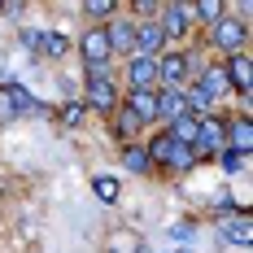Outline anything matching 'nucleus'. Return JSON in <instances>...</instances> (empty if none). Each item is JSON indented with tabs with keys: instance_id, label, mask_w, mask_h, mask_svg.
Here are the masks:
<instances>
[{
	"instance_id": "nucleus-1",
	"label": "nucleus",
	"mask_w": 253,
	"mask_h": 253,
	"mask_svg": "<svg viewBox=\"0 0 253 253\" xmlns=\"http://www.w3.org/2000/svg\"><path fill=\"white\" fill-rule=\"evenodd\" d=\"M79 48H83V57H87V70H105L109 66V35H105V26H96V31H83V40H79Z\"/></svg>"
},
{
	"instance_id": "nucleus-2",
	"label": "nucleus",
	"mask_w": 253,
	"mask_h": 253,
	"mask_svg": "<svg viewBox=\"0 0 253 253\" xmlns=\"http://www.w3.org/2000/svg\"><path fill=\"white\" fill-rule=\"evenodd\" d=\"M245 35H249L245 22H231V18H218V22L210 26V40H214L223 52H236V57H240V48H245Z\"/></svg>"
},
{
	"instance_id": "nucleus-3",
	"label": "nucleus",
	"mask_w": 253,
	"mask_h": 253,
	"mask_svg": "<svg viewBox=\"0 0 253 253\" xmlns=\"http://www.w3.org/2000/svg\"><path fill=\"white\" fill-rule=\"evenodd\" d=\"M188 22H192V4H166L162 18H157V26H162L166 40H183L188 35Z\"/></svg>"
},
{
	"instance_id": "nucleus-4",
	"label": "nucleus",
	"mask_w": 253,
	"mask_h": 253,
	"mask_svg": "<svg viewBox=\"0 0 253 253\" xmlns=\"http://www.w3.org/2000/svg\"><path fill=\"white\" fill-rule=\"evenodd\" d=\"M188 57L183 52H170V57H157V87H183L188 79Z\"/></svg>"
},
{
	"instance_id": "nucleus-5",
	"label": "nucleus",
	"mask_w": 253,
	"mask_h": 253,
	"mask_svg": "<svg viewBox=\"0 0 253 253\" xmlns=\"http://www.w3.org/2000/svg\"><path fill=\"white\" fill-rule=\"evenodd\" d=\"M126 79H131V92H157V57H135L126 66Z\"/></svg>"
},
{
	"instance_id": "nucleus-6",
	"label": "nucleus",
	"mask_w": 253,
	"mask_h": 253,
	"mask_svg": "<svg viewBox=\"0 0 253 253\" xmlns=\"http://www.w3.org/2000/svg\"><path fill=\"white\" fill-rule=\"evenodd\" d=\"M197 149H218V153H223V149H227V126H223V123H218V118H197V144H192V153H197Z\"/></svg>"
},
{
	"instance_id": "nucleus-7",
	"label": "nucleus",
	"mask_w": 253,
	"mask_h": 253,
	"mask_svg": "<svg viewBox=\"0 0 253 253\" xmlns=\"http://www.w3.org/2000/svg\"><path fill=\"white\" fill-rule=\"evenodd\" d=\"M87 105L92 109H118V87L109 83V79H87Z\"/></svg>"
},
{
	"instance_id": "nucleus-8",
	"label": "nucleus",
	"mask_w": 253,
	"mask_h": 253,
	"mask_svg": "<svg viewBox=\"0 0 253 253\" xmlns=\"http://www.w3.org/2000/svg\"><path fill=\"white\" fill-rule=\"evenodd\" d=\"M223 75H227V83L240 96H249V87H253V61L249 57H231L227 66H223Z\"/></svg>"
},
{
	"instance_id": "nucleus-9",
	"label": "nucleus",
	"mask_w": 253,
	"mask_h": 253,
	"mask_svg": "<svg viewBox=\"0 0 253 253\" xmlns=\"http://www.w3.org/2000/svg\"><path fill=\"white\" fill-rule=\"evenodd\" d=\"M162 44H166V35H162L157 22H140L135 26V48H140V57H157Z\"/></svg>"
},
{
	"instance_id": "nucleus-10",
	"label": "nucleus",
	"mask_w": 253,
	"mask_h": 253,
	"mask_svg": "<svg viewBox=\"0 0 253 253\" xmlns=\"http://www.w3.org/2000/svg\"><path fill=\"white\" fill-rule=\"evenodd\" d=\"M179 114H188V105H183V87H162V92H157V118L175 123Z\"/></svg>"
},
{
	"instance_id": "nucleus-11",
	"label": "nucleus",
	"mask_w": 253,
	"mask_h": 253,
	"mask_svg": "<svg viewBox=\"0 0 253 253\" xmlns=\"http://www.w3.org/2000/svg\"><path fill=\"white\" fill-rule=\"evenodd\" d=\"M123 105L140 118V123H153V118H157V92H131Z\"/></svg>"
},
{
	"instance_id": "nucleus-12",
	"label": "nucleus",
	"mask_w": 253,
	"mask_h": 253,
	"mask_svg": "<svg viewBox=\"0 0 253 253\" xmlns=\"http://www.w3.org/2000/svg\"><path fill=\"white\" fill-rule=\"evenodd\" d=\"M105 35H109V52L135 48V22H114V26H105Z\"/></svg>"
},
{
	"instance_id": "nucleus-13",
	"label": "nucleus",
	"mask_w": 253,
	"mask_h": 253,
	"mask_svg": "<svg viewBox=\"0 0 253 253\" xmlns=\"http://www.w3.org/2000/svg\"><path fill=\"white\" fill-rule=\"evenodd\" d=\"M166 135H170L175 144H183V149H192V144H197V118H192V114H179Z\"/></svg>"
},
{
	"instance_id": "nucleus-14",
	"label": "nucleus",
	"mask_w": 253,
	"mask_h": 253,
	"mask_svg": "<svg viewBox=\"0 0 253 253\" xmlns=\"http://www.w3.org/2000/svg\"><path fill=\"white\" fill-rule=\"evenodd\" d=\"M183 105H188V114H192V118H201L205 109H210V105H214V96H210V92H205L201 83H192V87H188V92H183Z\"/></svg>"
},
{
	"instance_id": "nucleus-15",
	"label": "nucleus",
	"mask_w": 253,
	"mask_h": 253,
	"mask_svg": "<svg viewBox=\"0 0 253 253\" xmlns=\"http://www.w3.org/2000/svg\"><path fill=\"white\" fill-rule=\"evenodd\" d=\"M201 87L210 92V96H223V92L231 87V83H227V75H223V66H210V70L201 75Z\"/></svg>"
},
{
	"instance_id": "nucleus-16",
	"label": "nucleus",
	"mask_w": 253,
	"mask_h": 253,
	"mask_svg": "<svg viewBox=\"0 0 253 253\" xmlns=\"http://www.w3.org/2000/svg\"><path fill=\"white\" fill-rule=\"evenodd\" d=\"M144 153H149V166H153V162H162V166H166V162H170V153H175V140H170V135H157Z\"/></svg>"
},
{
	"instance_id": "nucleus-17",
	"label": "nucleus",
	"mask_w": 253,
	"mask_h": 253,
	"mask_svg": "<svg viewBox=\"0 0 253 253\" xmlns=\"http://www.w3.org/2000/svg\"><path fill=\"white\" fill-rule=\"evenodd\" d=\"M223 236L231 245H249V218H227L223 223Z\"/></svg>"
},
{
	"instance_id": "nucleus-18",
	"label": "nucleus",
	"mask_w": 253,
	"mask_h": 253,
	"mask_svg": "<svg viewBox=\"0 0 253 253\" xmlns=\"http://www.w3.org/2000/svg\"><path fill=\"white\" fill-rule=\"evenodd\" d=\"M92 192H96V197H101L105 205H109V201H118V179H109V175H96V179H92Z\"/></svg>"
},
{
	"instance_id": "nucleus-19",
	"label": "nucleus",
	"mask_w": 253,
	"mask_h": 253,
	"mask_svg": "<svg viewBox=\"0 0 253 253\" xmlns=\"http://www.w3.org/2000/svg\"><path fill=\"white\" fill-rule=\"evenodd\" d=\"M35 48H44L48 57H61V52L70 48V44H66V35H57V31H48L44 40H35Z\"/></svg>"
},
{
	"instance_id": "nucleus-20",
	"label": "nucleus",
	"mask_w": 253,
	"mask_h": 253,
	"mask_svg": "<svg viewBox=\"0 0 253 253\" xmlns=\"http://www.w3.org/2000/svg\"><path fill=\"white\" fill-rule=\"evenodd\" d=\"M140 118H135V114H131V109H126V105H118V131H123V140H131V135H135V131H140Z\"/></svg>"
},
{
	"instance_id": "nucleus-21",
	"label": "nucleus",
	"mask_w": 253,
	"mask_h": 253,
	"mask_svg": "<svg viewBox=\"0 0 253 253\" xmlns=\"http://www.w3.org/2000/svg\"><path fill=\"white\" fill-rule=\"evenodd\" d=\"M249 140H253V126L249 123H236V126H231V144H236L231 153H249Z\"/></svg>"
},
{
	"instance_id": "nucleus-22",
	"label": "nucleus",
	"mask_w": 253,
	"mask_h": 253,
	"mask_svg": "<svg viewBox=\"0 0 253 253\" xmlns=\"http://www.w3.org/2000/svg\"><path fill=\"white\" fill-rule=\"evenodd\" d=\"M123 166L144 175V170H149V153H144V149H126V153H123Z\"/></svg>"
},
{
	"instance_id": "nucleus-23",
	"label": "nucleus",
	"mask_w": 253,
	"mask_h": 253,
	"mask_svg": "<svg viewBox=\"0 0 253 253\" xmlns=\"http://www.w3.org/2000/svg\"><path fill=\"white\" fill-rule=\"evenodd\" d=\"M192 18H205V22H218V18H223V4H218V0H205V4H192Z\"/></svg>"
},
{
	"instance_id": "nucleus-24",
	"label": "nucleus",
	"mask_w": 253,
	"mask_h": 253,
	"mask_svg": "<svg viewBox=\"0 0 253 253\" xmlns=\"http://www.w3.org/2000/svg\"><path fill=\"white\" fill-rule=\"evenodd\" d=\"M192 157H197L192 149H183V144H175V153H170V162H166V166H170V170H188V166H192Z\"/></svg>"
},
{
	"instance_id": "nucleus-25",
	"label": "nucleus",
	"mask_w": 253,
	"mask_h": 253,
	"mask_svg": "<svg viewBox=\"0 0 253 253\" xmlns=\"http://www.w3.org/2000/svg\"><path fill=\"white\" fill-rule=\"evenodd\" d=\"M83 9H87V13H92V18H109V13H114V9H118V4H114V0H87V4H83Z\"/></svg>"
},
{
	"instance_id": "nucleus-26",
	"label": "nucleus",
	"mask_w": 253,
	"mask_h": 253,
	"mask_svg": "<svg viewBox=\"0 0 253 253\" xmlns=\"http://www.w3.org/2000/svg\"><path fill=\"white\" fill-rule=\"evenodd\" d=\"M223 166H227L231 175H240V170H245V153H231V149H223Z\"/></svg>"
},
{
	"instance_id": "nucleus-27",
	"label": "nucleus",
	"mask_w": 253,
	"mask_h": 253,
	"mask_svg": "<svg viewBox=\"0 0 253 253\" xmlns=\"http://www.w3.org/2000/svg\"><path fill=\"white\" fill-rule=\"evenodd\" d=\"M61 123H66V126H75V123H83V105H66V109H61Z\"/></svg>"
},
{
	"instance_id": "nucleus-28",
	"label": "nucleus",
	"mask_w": 253,
	"mask_h": 253,
	"mask_svg": "<svg viewBox=\"0 0 253 253\" xmlns=\"http://www.w3.org/2000/svg\"><path fill=\"white\" fill-rule=\"evenodd\" d=\"M135 253H153V249H135Z\"/></svg>"
}]
</instances>
